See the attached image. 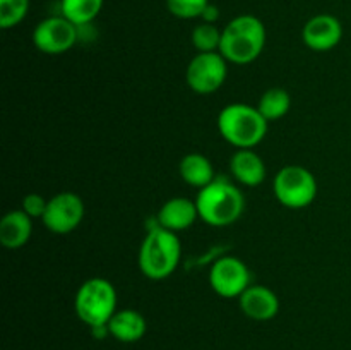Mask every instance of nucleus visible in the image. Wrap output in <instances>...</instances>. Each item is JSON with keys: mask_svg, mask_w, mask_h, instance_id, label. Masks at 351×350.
Instances as JSON below:
<instances>
[{"mask_svg": "<svg viewBox=\"0 0 351 350\" xmlns=\"http://www.w3.org/2000/svg\"><path fill=\"white\" fill-rule=\"evenodd\" d=\"M264 45H266V27L263 21L250 14H243L223 27L219 54L228 62L245 65L263 54Z\"/></svg>", "mask_w": 351, "mask_h": 350, "instance_id": "obj_1", "label": "nucleus"}, {"mask_svg": "<svg viewBox=\"0 0 351 350\" xmlns=\"http://www.w3.org/2000/svg\"><path fill=\"white\" fill-rule=\"evenodd\" d=\"M199 218L211 226H226L242 216L245 199L242 191L228 178H215L211 184L199 189L195 198Z\"/></svg>", "mask_w": 351, "mask_h": 350, "instance_id": "obj_2", "label": "nucleus"}, {"mask_svg": "<svg viewBox=\"0 0 351 350\" xmlns=\"http://www.w3.org/2000/svg\"><path fill=\"white\" fill-rule=\"evenodd\" d=\"M180 239L171 230L156 225L147 232L139 250V268L149 280H165L180 263Z\"/></svg>", "mask_w": 351, "mask_h": 350, "instance_id": "obj_3", "label": "nucleus"}, {"mask_svg": "<svg viewBox=\"0 0 351 350\" xmlns=\"http://www.w3.org/2000/svg\"><path fill=\"white\" fill-rule=\"evenodd\" d=\"M267 124L257 106L245 103L226 105L218 115L219 134L239 150L257 146L266 137Z\"/></svg>", "mask_w": 351, "mask_h": 350, "instance_id": "obj_4", "label": "nucleus"}, {"mask_svg": "<svg viewBox=\"0 0 351 350\" xmlns=\"http://www.w3.org/2000/svg\"><path fill=\"white\" fill-rule=\"evenodd\" d=\"M74 309L77 318L89 328L108 325L117 312V292L105 278H89L75 294Z\"/></svg>", "mask_w": 351, "mask_h": 350, "instance_id": "obj_5", "label": "nucleus"}, {"mask_svg": "<svg viewBox=\"0 0 351 350\" xmlns=\"http://www.w3.org/2000/svg\"><path fill=\"white\" fill-rule=\"evenodd\" d=\"M274 196L290 209L307 208L317 196V180L307 168L300 165L283 167L274 177Z\"/></svg>", "mask_w": 351, "mask_h": 350, "instance_id": "obj_6", "label": "nucleus"}, {"mask_svg": "<svg viewBox=\"0 0 351 350\" xmlns=\"http://www.w3.org/2000/svg\"><path fill=\"white\" fill-rule=\"evenodd\" d=\"M226 58L219 51L197 54L187 65L185 79L189 88L197 95H211L218 91L226 81L228 65Z\"/></svg>", "mask_w": 351, "mask_h": 350, "instance_id": "obj_7", "label": "nucleus"}, {"mask_svg": "<svg viewBox=\"0 0 351 350\" xmlns=\"http://www.w3.org/2000/svg\"><path fill=\"white\" fill-rule=\"evenodd\" d=\"M79 36L77 26L64 16H51L38 23L33 31V43L47 55H60L71 50Z\"/></svg>", "mask_w": 351, "mask_h": 350, "instance_id": "obj_8", "label": "nucleus"}, {"mask_svg": "<svg viewBox=\"0 0 351 350\" xmlns=\"http://www.w3.org/2000/svg\"><path fill=\"white\" fill-rule=\"evenodd\" d=\"M250 271L242 259L223 256L213 264L209 271V283L213 290L225 299L240 297L250 287Z\"/></svg>", "mask_w": 351, "mask_h": 350, "instance_id": "obj_9", "label": "nucleus"}, {"mask_svg": "<svg viewBox=\"0 0 351 350\" xmlns=\"http://www.w3.org/2000/svg\"><path fill=\"white\" fill-rule=\"evenodd\" d=\"M84 218V202L74 192H60L48 199L43 223L51 233L65 235L79 226Z\"/></svg>", "mask_w": 351, "mask_h": 350, "instance_id": "obj_10", "label": "nucleus"}, {"mask_svg": "<svg viewBox=\"0 0 351 350\" xmlns=\"http://www.w3.org/2000/svg\"><path fill=\"white\" fill-rule=\"evenodd\" d=\"M343 26L338 17L319 14L308 19L302 30V40L311 50L329 51L341 41Z\"/></svg>", "mask_w": 351, "mask_h": 350, "instance_id": "obj_11", "label": "nucleus"}, {"mask_svg": "<svg viewBox=\"0 0 351 350\" xmlns=\"http://www.w3.org/2000/svg\"><path fill=\"white\" fill-rule=\"evenodd\" d=\"M239 299L242 312L254 321H269L280 312V299L264 285H250Z\"/></svg>", "mask_w": 351, "mask_h": 350, "instance_id": "obj_12", "label": "nucleus"}, {"mask_svg": "<svg viewBox=\"0 0 351 350\" xmlns=\"http://www.w3.org/2000/svg\"><path fill=\"white\" fill-rule=\"evenodd\" d=\"M199 218L197 205L189 198H171L158 211V225L171 232L187 230Z\"/></svg>", "mask_w": 351, "mask_h": 350, "instance_id": "obj_13", "label": "nucleus"}, {"mask_svg": "<svg viewBox=\"0 0 351 350\" xmlns=\"http://www.w3.org/2000/svg\"><path fill=\"white\" fill-rule=\"evenodd\" d=\"M33 233V218L23 209L9 211L0 220V244L5 249H21L27 244Z\"/></svg>", "mask_w": 351, "mask_h": 350, "instance_id": "obj_14", "label": "nucleus"}, {"mask_svg": "<svg viewBox=\"0 0 351 350\" xmlns=\"http://www.w3.org/2000/svg\"><path fill=\"white\" fill-rule=\"evenodd\" d=\"M232 175L243 185H259L266 178V165L263 158L252 150H239L230 160Z\"/></svg>", "mask_w": 351, "mask_h": 350, "instance_id": "obj_15", "label": "nucleus"}, {"mask_svg": "<svg viewBox=\"0 0 351 350\" xmlns=\"http://www.w3.org/2000/svg\"><path fill=\"white\" fill-rule=\"evenodd\" d=\"M146 319L141 312L134 309H122L117 311L108 321L110 335L123 343H134L141 340L146 333Z\"/></svg>", "mask_w": 351, "mask_h": 350, "instance_id": "obj_16", "label": "nucleus"}, {"mask_svg": "<svg viewBox=\"0 0 351 350\" xmlns=\"http://www.w3.org/2000/svg\"><path fill=\"white\" fill-rule=\"evenodd\" d=\"M178 172L184 182L194 187H206L215 180V168L209 158H206L201 153H189L182 158L180 165H178Z\"/></svg>", "mask_w": 351, "mask_h": 350, "instance_id": "obj_17", "label": "nucleus"}, {"mask_svg": "<svg viewBox=\"0 0 351 350\" xmlns=\"http://www.w3.org/2000/svg\"><path fill=\"white\" fill-rule=\"evenodd\" d=\"M291 106V98L290 93L283 88H271L261 96L259 105L257 110L263 113L264 119L267 122H273V120L281 119V117L287 115L290 112Z\"/></svg>", "mask_w": 351, "mask_h": 350, "instance_id": "obj_18", "label": "nucleus"}, {"mask_svg": "<svg viewBox=\"0 0 351 350\" xmlns=\"http://www.w3.org/2000/svg\"><path fill=\"white\" fill-rule=\"evenodd\" d=\"M103 0H60L62 16L75 26H86L99 14Z\"/></svg>", "mask_w": 351, "mask_h": 350, "instance_id": "obj_19", "label": "nucleus"}, {"mask_svg": "<svg viewBox=\"0 0 351 350\" xmlns=\"http://www.w3.org/2000/svg\"><path fill=\"white\" fill-rule=\"evenodd\" d=\"M221 33L223 30H219L216 24H197L194 27V31H192V45L197 48L199 54H204V51H218L219 45H221Z\"/></svg>", "mask_w": 351, "mask_h": 350, "instance_id": "obj_20", "label": "nucleus"}, {"mask_svg": "<svg viewBox=\"0 0 351 350\" xmlns=\"http://www.w3.org/2000/svg\"><path fill=\"white\" fill-rule=\"evenodd\" d=\"M29 10V0H0V26L3 30L17 26Z\"/></svg>", "mask_w": 351, "mask_h": 350, "instance_id": "obj_21", "label": "nucleus"}, {"mask_svg": "<svg viewBox=\"0 0 351 350\" xmlns=\"http://www.w3.org/2000/svg\"><path fill=\"white\" fill-rule=\"evenodd\" d=\"M209 0H167V7L170 14L178 19H195L201 17Z\"/></svg>", "mask_w": 351, "mask_h": 350, "instance_id": "obj_22", "label": "nucleus"}, {"mask_svg": "<svg viewBox=\"0 0 351 350\" xmlns=\"http://www.w3.org/2000/svg\"><path fill=\"white\" fill-rule=\"evenodd\" d=\"M48 201L40 194H27L23 198V205H21V209L26 213L31 218H43L45 211H47Z\"/></svg>", "mask_w": 351, "mask_h": 350, "instance_id": "obj_23", "label": "nucleus"}, {"mask_svg": "<svg viewBox=\"0 0 351 350\" xmlns=\"http://www.w3.org/2000/svg\"><path fill=\"white\" fill-rule=\"evenodd\" d=\"M201 19L204 21V23L215 24L216 21L219 19V9H218V7L215 5V3H211V2H209V5L206 7V9H204V12H202Z\"/></svg>", "mask_w": 351, "mask_h": 350, "instance_id": "obj_24", "label": "nucleus"}]
</instances>
